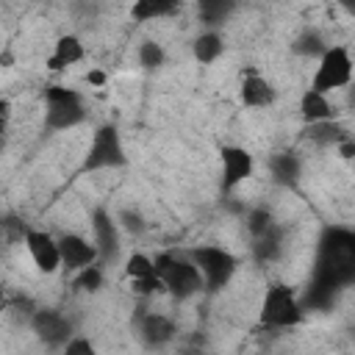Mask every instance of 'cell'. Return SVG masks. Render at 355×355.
<instances>
[{
    "instance_id": "13",
    "label": "cell",
    "mask_w": 355,
    "mask_h": 355,
    "mask_svg": "<svg viewBox=\"0 0 355 355\" xmlns=\"http://www.w3.org/2000/svg\"><path fill=\"white\" fill-rule=\"evenodd\" d=\"M239 100L247 108H266V105H272L277 100V92H275V86L266 78H261L255 69H250L247 75H241Z\"/></svg>"
},
{
    "instance_id": "15",
    "label": "cell",
    "mask_w": 355,
    "mask_h": 355,
    "mask_svg": "<svg viewBox=\"0 0 355 355\" xmlns=\"http://www.w3.org/2000/svg\"><path fill=\"white\" fill-rule=\"evenodd\" d=\"M139 336L147 347L158 349V347H164L175 338V322L164 313H144L139 319Z\"/></svg>"
},
{
    "instance_id": "5",
    "label": "cell",
    "mask_w": 355,
    "mask_h": 355,
    "mask_svg": "<svg viewBox=\"0 0 355 355\" xmlns=\"http://www.w3.org/2000/svg\"><path fill=\"white\" fill-rule=\"evenodd\" d=\"M128 164V153L114 122H103L94 128L89 150L80 161V172H100V169H119Z\"/></svg>"
},
{
    "instance_id": "11",
    "label": "cell",
    "mask_w": 355,
    "mask_h": 355,
    "mask_svg": "<svg viewBox=\"0 0 355 355\" xmlns=\"http://www.w3.org/2000/svg\"><path fill=\"white\" fill-rule=\"evenodd\" d=\"M22 244H25V250H28V255H31L33 266H36L42 275H55V272L61 269V252H58V241H55L50 233L28 227V233H25Z\"/></svg>"
},
{
    "instance_id": "4",
    "label": "cell",
    "mask_w": 355,
    "mask_h": 355,
    "mask_svg": "<svg viewBox=\"0 0 355 355\" xmlns=\"http://www.w3.org/2000/svg\"><path fill=\"white\" fill-rule=\"evenodd\" d=\"M261 324L269 330H286V327H297L305 319V308L297 300L294 288L286 283H272L261 300V313H258Z\"/></svg>"
},
{
    "instance_id": "29",
    "label": "cell",
    "mask_w": 355,
    "mask_h": 355,
    "mask_svg": "<svg viewBox=\"0 0 355 355\" xmlns=\"http://www.w3.org/2000/svg\"><path fill=\"white\" fill-rule=\"evenodd\" d=\"M272 222H275V219H272V214H269L266 208H252V211L247 214V227H250L252 236H258L261 230H266Z\"/></svg>"
},
{
    "instance_id": "22",
    "label": "cell",
    "mask_w": 355,
    "mask_h": 355,
    "mask_svg": "<svg viewBox=\"0 0 355 355\" xmlns=\"http://www.w3.org/2000/svg\"><path fill=\"white\" fill-rule=\"evenodd\" d=\"M252 250L258 261H275L280 255V227L272 222L266 230H261L258 236H252Z\"/></svg>"
},
{
    "instance_id": "24",
    "label": "cell",
    "mask_w": 355,
    "mask_h": 355,
    "mask_svg": "<svg viewBox=\"0 0 355 355\" xmlns=\"http://www.w3.org/2000/svg\"><path fill=\"white\" fill-rule=\"evenodd\" d=\"M103 280H105V277H103V269H100L97 261L75 272V288H78V291H86V294H97V291L103 288Z\"/></svg>"
},
{
    "instance_id": "31",
    "label": "cell",
    "mask_w": 355,
    "mask_h": 355,
    "mask_svg": "<svg viewBox=\"0 0 355 355\" xmlns=\"http://www.w3.org/2000/svg\"><path fill=\"white\" fill-rule=\"evenodd\" d=\"M116 222H119V227H125V230H130V233H141V230H144V222H141V216H139L136 211H122V214L116 216Z\"/></svg>"
},
{
    "instance_id": "8",
    "label": "cell",
    "mask_w": 355,
    "mask_h": 355,
    "mask_svg": "<svg viewBox=\"0 0 355 355\" xmlns=\"http://www.w3.org/2000/svg\"><path fill=\"white\" fill-rule=\"evenodd\" d=\"M219 166H222V194H233L255 169V158L247 147L239 144H222L219 147Z\"/></svg>"
},
{
    "instance_id": "36",
    "label": "cell",
    "mask_w": 355,
    "mask_h": 355,
    "mask_svg": "<svg viewBox=\"0 0 355 355\" xmlns=\"http://www.w3.org/2000/svg\"><path fill=\"white\" fill-rule=\"evenodd\" d=\"M0 150H3V130H0Z\"/></svg>"
},
{
    "instance_id": "18",
    "label": "cell",
    "mask_w": 355,
    "mask_h": 355,
    "mask_svg": "<svg viewBox=\"0 0 355 355\" xmlns=\"http://www.w3.org/2000/svg\"><path fill=\"white\" fill-rule=\"evenodd\" d=\"M349 133L336 122V119H322V122H311L305 125V139L316 147H336L341 139H347Z\"/></svg>"
},
{
    "instance_id": "26",
    "label": "cell",
    "mask_w": 355,
    "mask_h": 355,
    "mask_svg": "<svg viewBox=\"0 0 355 355\" xmlns=\"http://www.w3.org/2000/svg\"><path fill=\"white\" fill-rule=\"evenodd\" d=\"M130 291L139 294V297H155V294H166L164 291V283L161 277L153 272V275H144V277H130Z\"/></svg>"
},
{
    "instance_id": "27",
    "label": "cell",
    "mask_w": 355,
    "mask_h": 355,
    "mask_svg": "<svg viewBox=\"0 0 355 355\" xmlns=\"http://www.w3.org/2000/svg\"><path fill=\"white\" fill-rule=\"evenodd\" d=\"M324 47H327V44L322 42V36H319L316 31H305V33L294 42V53H300V55H316V58H319V55L324 53Z\"/></svg>"
},
{
    "instance_id": "6",
    "label": "cell",
    "mask_w": 355,
    "mask_h": 355,
    "mask_svg": "<svg viewBox=\"0 0 355 355\" xmlns=\"http://www.w3.org/2000/svg\"><path fill=\"white\" fill-rule=\"evenodd\" d=\"M189 258L200 269L202 291H208V294H216L219 288H225L239 266V258L233 252H227L225 247H194V250H189Z\"/></svg>"
},
{
    "instance_id": "25",
    "label": "cell",
    "mask_w": 355,
    "mask_h": 355,
    "mask_svg": "<svg viewBox=\"0 0 355 355\" xmlns=\"http://www.w3.org/2000/svg\"><path fill=\"white\" fill-rule=\"evenodd\" d=\"M25 233H28V225H25V222H19V219H14V216L0 219V247H11V244L22 241Z\"/></svg>"
},
{
    "instance_id": "19",
    "label": "cell",
    "mask_w": 355,
    "mask_h": 355,
    "mask_svg": "<svg viewBox=\"0 0 355 355\" xmlns=\"http://www.w3.org/2000/svg\"><path fill=\"white\" fill-rule=\"evenodd\" d=\"M178 8H180V0H133L130 17L136 22H150V19L178 14Z\"/></svg>"
},
{
    "instance_id": "35",
    "label": "cell",
    "mask_w": 355,
    "mask_h": 355,
    "mask_svg": "<svg viewBox=\"0 0 355 355\" xmlns=\"http://www.w3.org/2000/svg\"><path fill=\"white\" fill-rule=\"evenodd\" d=\"M341 3H344V8H347V11H349V14H352V11H355V3H352V0H341Z\"/></svg>"
},
{
    "instance_id": "16",
    "label": "cell",
    "mask_w": 355,
    "mask_h": 355,
    "mask_svg": "<svg viewBox=\"0 0 355 355\" xmlns=\"http://www.w3.org/2000/svg\"><path fill=\"white\" fill-rule=\"evenodd\" d=\"M300 116H302L305 125H311V122L333 119V116H336V108H333V103L327 100V94L313 92V89H305L302 97H300Z\"/></svg>"
},
{
    "instance_id": "28",
    "label": "cell",
    "mask_w": 355,
    "mask_h": 355,
    "mask_svg": "<svg viewBox=\"0 0 355 355\" xmlns=\"http://www.w3.org/2000/svg\"><path fill=\"white\" fill-rule=\"evenodd\" d=\"M153 272H155V263H153L150 255H144V252L128 255V261H125V275H128V280H130V277H144V275H153Z\"/></svg>"
},
{
    "instance_id": "1",
    "label": "cell",
    "mask_w": 355,
    "mask_h": 355,
    "mask_svg": "<svg viewBox=\"0 0 355 355\" xmlns=\"http://www.w3.org/2000/svg\"><path fill=\"white\" fill-rule=\"evenodd\" d=\"M355 277V233L347 227H327L319 239V255L313 269V283L308 291V305L327 308L333 294L349 286Z\"/></svg>"
},
{
    "instance_id": "12",
    "label": "cell",
    "mask_w": 355,
    "mask_h": 355,
    "mask_svg": "<svg viewBox=\"0 0 355 355\" xmlns=\"http://www.w3.org/2000/svg\"><path fill=\"white\" fill-rule=\"evenodd\" d=\"M55 241H58V252H61V269H67V272H78L97 261L94 241H89L80 233H64Z\"/></svg>"
},
{
    "instance_id": "30",
    "label": "cell",
    "mask_w": 355,
    "mask_h": 355,
    "mask_svg": "<svg viewBox=\"0 0 355 355\" xmlns=\"http://www.w3.org/2000/svg\"><path fill=\"white\" fill-rule=\"evenodd\" d=\"M61 349H64L67 355H94V344H92L89 338H78V336H72Z\"/></svg>"
},
{
    "instance_id": "7",
    "label": "cell",
    "mask_w": 355,
    "mask_h": 355,
    "mask_svg": "<svg viewBox=\"0 0 355 355\" xmlns=\"http://www.w3.org/2000/svg\"><path fill=\"white\" fill-rule=\"evenodd\" d=\"M349 80H352V55L344 44H333V47H324V53L319 55V64L308 89L330 94L336 89L349 86Z\"/></svg>"
},
{
    "instance_id": "3",
    "label": "cell",
    "mask_w": 355,
    "mask_h": 355,
    "mask_svg": "<svg viewBox=\"0 0 355 355\" xmlns=\"http://www.w3.org/2000/svg\"><path fill=\"white\" fill-rule=\"evenodd\" d=\"M86 103L83 94L67 86H47L44 89V130L58 133V130H72L80 122H86Z\"/></svg>"
},
{
    "instance_id": "21",
    "label": "cell",
    "mask_w": 355,
    "mask_h": 355,
    "mask_svg": "<svg viewBox=\"0 0 355 355\" xmlns=\"http://www.w3.org/2000/svg\"><path fill=\"white\" fill-rule=\"evenodd\" d=\"M269 169H272V178L283 186H294L300 180V172H302V164L294 153H277L272 155L269 161Z\"/></svg>"
},
{
    "instance_id": "34",
    "label": "cell",
    "mask_w": 355,
    "mask_h": 355,
    "mask_svg": "<svg viewBox=\"0 0 355 355\" xmlns=\"http://www.w3.org/2000/svg\"><path fill=\"white\" fill-rule=\"evenodd\" d=\"M89 83L103 86V83H105V75H103V72H89Z\"/></svg>"
},
{
    "instance_id": "9",
    "label": "cell",
    "mask_w": 355,
    "mask_h": 355,
    "mask_svg": "<svg viewBox=\"0 0 355 355\" xmlns=\"http://www.w3.org/2000/svg\"><path fill=\"white\" fill-rule=\"evenodd\" d=\"M28 324H31L33 336H36L44 347H53V349L64 347V344L72 338V322H69L64 313L53 311V308H36V311L31 313Z\"/></svg>"
},
{
    "instance_id": "20",
    "label": "cell",
    "mask_w": 355,
    "mask_h": 355,
    "mask_svg": "<svg viewBox=\"0 0 355 355\" xmlns=\"http://www.w3.org/2000/svg\"><path fill=\"white\" fill-rule=\"evenodd\" d=\"M236 11V0H197V14L205 28H216L230 19Z\"/></svg>"
},
{
    "instance_id": "14",
    "label": "cell",
    "mask_w": 355,
    "mask_h": 355,
    "mask_svg": "<svg viewBox=\"0 0 355 355\" xmlns=\"http://www.w3.org/2000/svg\"><path fill=\"white\" fill-rule=\"evenodd\" d=\"M83 55H86L83 42H80L75 33H64V36H58V39H55L53 53L47 55L44 67H47V69H53V72H64L67 67H72V64L83 61Z\"/></svg>"
},
{
    "instance_id": "2",
    "label": "cell",
    "mask_w": 355,
    "mask_h": 355,
    "mask_svg": "<svg viewBox=\"0 0 355 355\" xmlns=\"http://www.w3.org/2000/svg\"><path fill=\"white\" fill-rule=\"evenodd\" d=\"M153 263H155V275L164 283V291L172 294L175 300H189L202 291V275L189 255L161 252L153 258Z\"/></svg>"
},
{
    "instance_id": "32",
    "label": "cell",
    "mask_w": 355,
    "mask_h": 355,
    "mask_svg": "<svg viewBox=\"0 0 355 355\" xmlns=\"http://www.w3.org/2000/svg\"><path fill=\"white\" fill-rule=\"evenodd\" d=\"M336 147H338V153H341V158H347V161H349V158L355 155V141H352L349 136H347V139H341V141H338Z\"/></svg>"
},
{
    "instance_id": "17",
    "label": "cell",
    "mask_w": 355,
    "mask_h": 355,
    "mask_svg": "<svg viewBox=\"0 0 355 355\" xmlns=\"http://www.w3.org/2000/svg\"><path fill=\"white\" fill-rule=\"evenodd\" d=\"M222 53H225V39H222V33L214 31V28L202 31V33L191 42V55H194L197 64H214Z\"/></svg>"
},
{
    "instance_id": "33",
    "label": "cell",
    "mask_w": 355,
    "mask_h": 355,
    "mask_svg": "<svg viewBox=\"0 0 355 355\" xmlns=\"http://www.w3.org/2000/svg\"><path fill=\"white\" fill-rule=\"evenodd\" d=\"M8 302H11V297H8V291L0 286V313H6V311H8Z\"/></svg>"
},
{
    "instance_id": "23",
    "label": "cell",
    "mask_w": 355,
    "mask_h": 355,
    "mask_svg": "<svg viewBox=\"0 0 355 355\" xmlns=\"http://www.w3.org/2000/svg\"><path fill=\"white\" fill-rule=\"evenodd\" d=\"M136 55H139L141 69H147V72H155V69H161L166 64V53H164V47L155 39H144L139 44V53Z\"/></svg>"
},
{
    "instance_id": "10",
    "label": "cell",
    "mask_w": 355,
    "mask_h": 355,
    "mask_svg": "<svg viewBox=\"0 0 355 355\" xmlns=\"http://www.w3.org/2000/svg\"><path fill=\"white\" fill-rule=\"evenodd\" d=\"M92 233H94V247H97V261H114L119 255V247H122V230H119V222L111 211L105 208H94L92 216Z\"/></svg>"
}]
</instances>
